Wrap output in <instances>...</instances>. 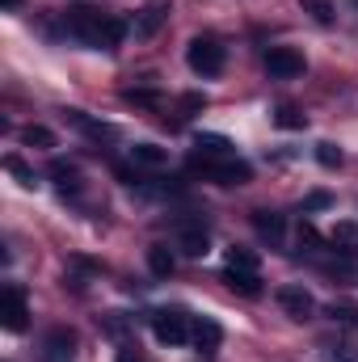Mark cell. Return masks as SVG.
<instances>
[{"label":"cell","mask_w":358,"mask_h":362,"mask_svg":"<svg viewBox=\"0 0 358 362\" xmlns=\"http://www.w3.org/2000/svg\"><path fill=\"white\" fill-rule=\"evenodd\" d=\"M64 25L76 42H89V47H118L127 38V21L122 17H110L101 8H89V4H76L64 13Z\"/></svg>","instance_id":"obj_1"},{"label":"cell","mask_w":358,"mask_h":362,"mask_svg":"<svg viewBox=\"0 0 358 362\" xmlns=\"http://www.w3.org/2000/svg\"><path fill=\"white\" fill-rule=\"evenodd\" d=\"M190 169L202 173L207 181H219V185H245V181H253V169H249L245 160H236V156H228V160H202V156H190Z\"/></svg>","instance_id":"obj_2"},{"label":"cell","mask_w":358,"mask_h":362,"mask_svg":"<svg viewBox=\"0 0 358 362\" xmlns=\"http://www.w3.org/2000/svg\"><path fill=\"white\" fill-rule=\"evenodd\" d=\"M274 127H282V131H304V127H308V114H304L299 105H278V110H274Z\"/></svg>","instance_id":"obj_18"},{"label":"cell","mask_w":358,"mask_h":362,"mask_svg":"<svg viewBox=\"0 0 358 362\" xmlns=\"http://www.w3.org/2000/svg\"><path fill=\"white\" fill-rule=\"evenodd\" d=\"M4 169L21 181V185H34V169H25V160H21V156H4Z\"/></svg>","instance_id":"obj_24"},{"label":"cell","mask_w":358,"mask_h":362,"mask_svg":"<svg viewBox=\"0 0 358 362\" xmlns=\"http://www.w3.org/2000/svg\"><path fill=\"white\" fill-rule=\"evenodd\" d=\"M185 110H207V97H202V93H190V97H185Z\"/></svg>","instance_id":"obj_28"},{"label":"cell","mask_w":358,"mask_h":362,"mask_svg":"<svg viewBox=\"0 0 358 362\" xmlns=\"http://www.w3.org/2000/svg\"><path fill=\"white\" fill-rule=\"evenodd\" d=\"M169 13H173V8H169L165 0H152V4H148L139 17H135V25H131V30H135V38H152V34H156V30L169 21Z\"/></svg>","instance_id":"obj_11"},{"label":"cell","mask_w":358,"mask_h":362,"mask_svg":"<svg viewBox=\"0 0 358 362\" xmlns=\"http://www.w3.org/2000/svg\"><path fill=\"white\" fill-rule=\"evenodd\" d=\"M329 316L337 325H358V308H350V303H329Z\"/></svg>","instance_id":"obj_26"},{"label":"cell","mask_w":358,"mask_h":362,"mask_svg":"<svg viewBox=\"0 0 358 362\" xmlns=\"http://www.w3.org/2000/svg\"><path fill=\"white\" fill-rule=\"evenodd\" d=\"M304 4V13H312V21H321V25H333V0H299Z\"/></svg>","instance_id":"obj_22"},{"label":"cell","mask_w":358,"mask_h":362,"mask_svg":"<svg viewBox=\"0 0 358 362\" xmlns=\"http://www.w3.org/2000/svg\"><path fill=\"white\" fill-rule=\"evenodd\" d=\"M76 354V333L72 329H51L42 341V362H72Z\"/></svg>","instance_id":"obj_8"},{"label":"cell","mask_w":358,"mask_h":362,"mask_svg":"<svg viewBox=\"0 0 358 362\" xmlns=\"http://www.w3.org/2000/svg\"><path fill=\"white\" fill-rule=\"evenodd\" d=\"M21 144H25V148H55V131H47V127L30 122V127L21 131Z\"/></svg>","instance_id":"obj_21"},{"label":"cell","mask_w":358,"mask_h":362,"mask_svg":"<svg viewBox=\"0 0 358 362\" xmlns=\"http://www.w3.org/2000/svg\"><path fill=\"white\" fill-rule=\"evenodd\" d=\"M253 228H258V236L270 240V245H282V236H287V219L278 211H253Z\"/></svg>","instance_id":"obj_12"},{"label":"cell","mask_w":358,"mask_h":362,"mask_svg":"<svg viewBox=\"0 0 358 362\" xmlns=\"http://www.w3.org/2000/svg\"><path fill=\"white\" fill-rule=\"evenodd\" d=\"M329 202H333V198H329L325 189H316V194H308V198H304V211H325Z\"/></svg>","instance_id":"obj_27"},{"label":"cell","mask_w":358,"mask_h":362,"mask_svg":"<svg viewBox=\"0 0 358 362\" xmlns=\"http://www.w3.org/2000/svg\"><path fill=\"white\" fill-rule=\"evenodd\" d=\"M304 55L299 51H291V47H270L266 51V72L270 76H278V81H291V76H304Z\"/></svg>","instance_id":"obj_6"},{"label":"cell","mask_w":358,"mask_h":362,"mask_svg":"<svg viewBox=\"0 0 358 362\" xmlns=\"http://www.w3.org/2000/svg\"><path fill=\"white\" fill-rule=\"evenodd\" d=\"M0 325L8 333H25L30 325V303H25V291L21 286H4L0 291Z\"/></svg>","instance_id":"obj_5"},{"label":"cell","mask_w":358,"mask_h":362,"mask_svg":"<svg viewBox=\"0 0 358 362\" xmlns=\"http://www.w3.org/2000/svg\"><path fill=\"white\" fill-rule=\"evenodd\" d=\"M185 64H190L198 76H219L224 64H228V51H224L215 38H194V42L185 47Z\"/></svg>","instance_id":"obj_3"},{"label":"cell","mask_w":358,"mask_h":362,"mask_svg":"<svg viewBox=\"0 0 358 362\" xmlns=\"http://www.w3.org/2000/svg\"><path fill=\"white\" fill-rule=\"evenodd\" d=\"M178 249L185 253V257H207V249H211L207 228H181L178 232Z\"/></svg>","instance_id":"obj_14"},{"label":"cell","mask_w":358,"mask_h":362,"mask_svg":"<svg viewBox=\"0 0 358 362\" xmlns=\"http://www.w3.org/2000/svg\"><path fill=\"white\" fill-rule=\"evenodd\" d=\"M148 270L156 274V278H169V274H173V253H169L165 245H152V249H148Z\"/></svg>","instance_id":"obj_20"},{"label":"cell","mask_w":358,"mask_h":362,"mask_svg":"<svg viewBox=\"0 0 358 362\" xmlns=\"http://www.w3.org/2000/svg\"><path fill=\"white\" fill-rule=\"evenodd\" d=\"M228 266L232 270H258V253L253 249H228Z\"/></svg>","instance_id":"obj_23"},{"label":"cell","mask_w":358,"mask_h":362,"mask_svg":"<svg viewBox=\"0 0 358 362\" xmlns=\"http://www.w3.org/2000/svg\"><path fill=\"white\" fill-rule=\"evenodd\" d=\"M51 177L59 185V194H81V169H76V165L55 160V165H51Z\"/></svg>","instance_id":"obj_17"},{"label":"cell","mask_w":358,"mask_h":362,"mask_svg":"<svg viewBox=\"0 0 358 362\" xmlns=\"http://www.w3.org/2000/svg\"><path fill=\"white\" fill-rule=\"evenodd\" d=\"M224 282H228L232 291L249 295V299H253V295H262V274H258V270H232V266H228V270H224Z\"/></svg>","instance_id":"obj_15"},{"label":"cell","mask_w":358,"mask_h":362,"mask_svg":"<svg viewBox=\"0 0 358 362\" xmlns=\"http://www.w3.org/2000/svg\"><path fill=\"white\" fill-rule=\"evenodd\" d=\"M0 4H4V8H21V0H0Z\"/></svg>","instance_id":"obj_29"},{"label":"cell","mask_w":358,"mask_h":362,"mask_svg":"<svg viewBox=\"0 0 358 362\" xmlns=\"http://www.w3.org/2000/svg\"><path fill=\"white\" fill-rule=\"evenodd\" d=\"M278 308L291 316V320H308L312 312H316V299H312V291L308 286H278Z\"/></svg>","instance_id":"obj_7"},{"label":"cell","mask_w":358,"mask_h":362,"mask_svg":"<svg viewBox=\"0 0 358 362\" xmlns=\"http://www.w3.org/2000/svg\"><path fill=\"white\" fill-rule=\"evenodd\" d=\"M64 118H68L72 127H81L85 135H97V139H101V135H105V139H114V135H118V127H114V122H101V118H89L85 110H64Z\"/></svg>","instance_id":"obj_13"},{"label":"cell","mask_w":358,"mask_h":362,"mask_svg":"<svg viewBox=\"0 0 358 362\" xmlns=\"http://www.w3.org/2000/svg\"><path fill=\"white\" fill-rule=\"evenodd\" d=\"M131 160H135V165L156 169V165H165V160H169V152H165L161 144H135V148H131Z\"/></svg>","instance_id":"obj_19"},{"label":"cell","mask_w":358,"mask_h":362,"mask_svg":"<svg viewBox=\"0 0 358 362\" xmlns=\"http://www.w3.org/2000/svg\"><path fill=\"white\" fill-rule=\"evenodd\" d=\"M316 160H321L325 169H337V165H342V148H333V144H316Z\"/></svg>","instance_id":"obj_25"},{"label":"cell","mask_w":358,"mask_h":362,"mask_svg":"<svg viewBox=\"0 0 358 362\" xmlns=\"http://www.w3.org/2000/svg\"><path fill=\"white\" fill-rule=\"evenodd\" d=\"M152 333H156L161 346H185L190 341V320L178 308H161V312H152Z\"/></svg>","instance_id":"obj_4"},{"label":"cell","mask_w":358,"mask_h":362,"mask_svg":"<svg viewBox=\"0 0 358 362\" xmlns=\"http://www.w3.org/2000/svg\"><path fill=\"white\" fill-rule=\"evenodd\" d=\"M190 341H194L202 354H215V350L224 346V329H219L211 316H198V320H190Z\"/></svg>","instance_id":"obj_9"},{"label":"cell","mask_w":358,"mask_h":362,"mask_svg":"<svg viewBox=\"0 0 358 362\" xmlns=\"http://www.w3.org/2000/svg\"><path fill=\"white\" fill-rule=\"evenodd\" d=\"M329 240H333L346 257H354V253H358V223H354V219H337V223H333V232H329Z\"/></svg>","instance_id":"obj_16"},{"label":"cell","mask_w":358,"mask_h":362,"mask_svg":"<svg viewBox=\"0 0 358 362\" xmlns=\"http://www.w3.org/2000/svg\"><path fill=\"white\" fill-rule=\"evenodd\" d=\"M194 156H202V160H228V156H236V148H232L228 135L202 131V135H194Z\"/></svg>","instance_id":"obj_10"}]
</instances>
